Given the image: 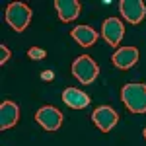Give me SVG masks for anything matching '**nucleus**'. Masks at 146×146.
I'll return each mask as SVG.
<instances>
[{
	"label": "nucleus",
	"instance_id": "nucleus-3",
	"mask_svg": "<svg viewBox=\"0 0 146 146\" xmlns=\"http://www.w3.org/2000/svg\"><path fill=\"white\" fill-rule=\"evenodd\" d=\"M98 74H100V66L94 62L92 56L82 55L78 58H74V62H72V76L78 80L80 84H84V86L94 84Z\"/></svg>",
	"mask_w": 146,
	"mask_h": 146
},
{
	"label": "nucleus",
	"instance_id": "nucleus-14",
	"mask_svg": "<svg viewBox=\"0 0 146 146\" xmlns=\"http://www.w3.org/2000/svg\"><path fill=\"white\" fill-rule=\"evenodd\" d=\"M0 53H2V55H0V64H2V66H4V64H6V60H8V58H10V49H8V47L4 45V43H2V45H0Z\"/></svg>",
	"mask_w": 146,
	"mask_h": 146
},
{
	"label": "nucleus",
	"instance_id": "nucleus-1",
	"mask_svg": "<svg viewBox=\"0 0 146 146\" xmlns=\"http://www.w3.org/2000/svg\"><path fill=\"white\" fill-rule=\"evenodd\" d=\"M121 100L131 113H146V84H125L121 88Z\"/></svg>",
	"mask_w": 146,
	"mask_h": 146
},
{
	"label": "nucleus",
	"instance_id": "nucleus-4",
	"mask_svg": "<svg viewBox=\"0 0 146 146\" xmlns=\"http://www.w3.org/2000/svg\"><path fill=\"white\" fill-rule=\"evenodd\" d=\"M35 121H37V125H41L45 131L55 133V131L60 129V125H62V113L58 111L56 107H53V105H45V107L37 109Z\"/></svg>",
	"mask_w": 146,
	"mask_h": 146
},
{
	"label": "nucleus",
	"instance_id": "nucleus-16",
	"mask_svg": "<svg viewBox=\"0 0 146 146\" xmlns=\"http://www.w3.org/2000/svg\"><path fill=\"white\" fill-rule=\"evenodd\" d=\"M144 138H146V129H144Z\"/></svg>",
	"mask_w": 146,
	"mask_h": 146
},
{
	"label": "nucleus",
	"instance_id": "nucleus-2",
	"mask_svg": "<svg viewBox=\"0 0 146 146\" xmlns=\"http://www.w3.org/2000/svg\"><path fill=\"white\" fill-rule=\"evenodd\" d=\"M31 16H33L31 8L27 4H23V2H12V4L6 6V22L18 33L27 29V25L31 22Z\"/></svg>",
	"mask_w": 146,
	"mask_h": 146
},
{
	"label": "nucleus",
	"instance_id": "nucleus-8",
	"mask_svg": "<svg viewBox=\"0 0 146 146\" xmlns=\"http://www.w3.org/2000/svg\"><path fill=\"white\" fill-rule=\"evenodd\" d=\"M138 60V49L136 47H121L113 53V64L119 70H129Z\"/></svg>",
	"mask_w": 146,
	"mask_h": 146
},
{
	"label": "nucleus",
	"instance_id": "nucleus-6",
	"mask_svg": "<svg viewBox=\"0 0 146 146\" xmlns=\"http://www.w3.org/2000/svg\"><path fill=\"white\" fill-rule=\"evenodd\" d=\"M119 10H121V16L129 23H140L146 16V4L142 0H121L119 2Z\"/></svg>",
	"mask_w": 146,
	"mask_h": 146
},
{
	"label": "nucleus",
	"instance_id": "nucleus-12",
	"mask_svg": "<svg viewBox=\"0 0 146 146\" xmlns=\"http://www.w3.org/2000/svg\"><path fill=\"white\" fill-rule=\"evenodd\" d=\"M70 35H72L74 41L82 47H92L98 41V37H100V33H98L94 27H90V25H76Z\"/></svg>",
	"mask_w": 146,
	"mask_h": 146
},
{
	"label": "nucleus",
	"instance_id": "nucleus-11",
	"mask_svg": "<svg viewBox=\"0 0 146 146\" xmlns=\"http://www.w3.org/2000/svg\"><path fill=\"white\" fill-rule=\"evenodd\" d=\"M62 101L66 103L68 107H72V109H84V107L90 105L92 100L88 94H84L78 88H66L62 92Z\"/></svg>",
	"mask_w": 146,
	"mask_h": 146
},
{
	"label": "nucleus",
	"instance_id": "nucleus-15",
	"mask_svg": "<svg viewBox=\"0 0 146 146\" xmlns=\"http://www.w3.org/2000/svg\"><path fill=\"white\" fill-rule=\"evenodd\" d=\"M41 78H43V80H53V78H55V74H53L51 70H45V72L41 74Z\"/></svg>",
	"mask_w": 146,
	"mask_h": 146
},
{
	"label": "nucleus",
	"instance_id": "nucleus-10",
	"mask_svg": "<svg viewBox=\"0 0 146 146\" xmlns=\"http://www.w3.org/2000/svg\"><path fill=\"white\" fill-rule=\"evenodd\" d=\"M56 14L60 22H74L80 16V2L78 0H55Z\"/></svg>",
	"mask_w": 146,
	"mask_h": 146
},
{
	"label": "nucleus",
	"instance_id": "nucleus-13",
	"mask_svg": "<svg viewBox=\"0 0 146 146\" xmlns=\"http://www.w3.org/2000/svg\"><path fill=\"white\" fill-rule=\"evenodd\" d=\"M27 55H29V58H33V60H43L47 56V51L45 49H39V47H31L27 51Z\"/></svg>",
	"mask_w": 146,
	"mask_h": 146
},
{
	"label": "nucleus",
	"instance_id": "nucleus-7",
	"mask_svg": "<svg viewBox=\"0 0 146 146\" xmlns=\"http://www.w3.org/2000/svg\"><path fill=\"white\" fill-rule=\"evenodd\" d=\"M101 35L111 47H117L125 35V25L119 18H107L101 25Z\"/></svg>",
	"mask_w": 146,
	"mask_h": 146
},
{
	"label": "nucleus",
	"instance_id": "nucleus-5",
	"mask_svg": "<svg viewBox=\"0 0 146 146\" xmlns=\"http://www.w3.org/2000/svg\"><path fill=\"white\" fill-rule=\"evenodd\" d=\"M92 121L96 123V127L101 133H109L115 129V125L119 121V113L109 105H100L96 111L92 113Z\"/></svg>",
	"mask_w": 146,
	"mask_h": 146
},
{
	"label": "nucleus",
	"instance_id": "nucleus-9",
	"mask_svg": "<svg viewBox=\"0 0 146 146\" xmlns=\"http://www.w3.org/2000/svg\"><path fill=\"white\" fill-rule=\"evenodd\" d=\"M18 117H20V107L18 103H14L10 100H4L0 105V129L2 131H8L14 125L18 123Z\"/></svg>",
	"mask_w": 146,
	"mask_h": 146
}]
</instances>
